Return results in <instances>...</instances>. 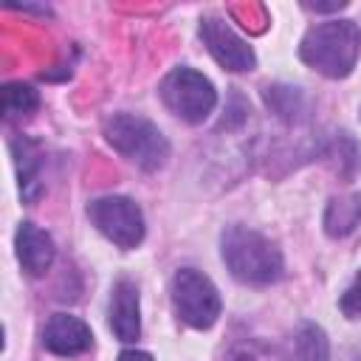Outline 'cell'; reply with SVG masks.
I'll list each match as a JSON object with an SVG mask.
<instances>
[{"mask_svg":"<svg viewBox=\"0 0 361 361\" xmlns=\"http://www.w3.org/2000/svg\"><path fill=\"white\" fill-rule=\"evenodd\" d=\"M361 54V28L353 20H327L313 25L299 45L305 65L330 79H344L353 73Z\"/></svg>","mask_w":361,"mask_h":361,"instance_id":"6da1fadb","label":"cell"},{"mask_svg":"<svg viewBox=\"0 0 361 361\" xmlns=\"http://www.w3.org/2000/svg\"><path fill=\"white\" fill-rule=\"evenodd\" d=\"M220 251L231 276L248 285H271L285 271L279 248L268 237L245 226H228L223 231Z\"/></svg>","mask_w":361,"mask_h":361,"instance_id":"7a4b0ae2","label":"cell"},{"mask_svg":"<svg viewBox=\"0 0 361 361\" xmlns=\"http://www.w3.org/2000/svg\"><path fill=\"white\" fill-rule=\"evenodd\" d=\"M104 135L127 161L138 164L147 172L164 166L169 155V144L164 133L152 121L133 116V113H113L104 121Z\"/></svg>","mask_w":361,"mask_h":361,"instance_id":"3957f363","label":"cell"},{"mask_svg":"<svg viewBox=\"0 0 361 361\" xmlns=\"http://www.w3.org/2000/svg\"><path fill=\"white\" fill-rule=\"evenodd\" d=\"M172 305L175 313L195 330H209L217 316H220V293L214 288V282L195 271V268H180L172 276Z\"/></svg>","mask_w":361,"mask_h":361,"instance_id":"277c9868","label":"cell"},{"mask_svg":"<svg viewBox=\"0 0 361 361\" xmlns=\"http://www.w3.org/2000/svg\"><path fill=\"white\" fill-rule=\"evenodd\" d=\"M158 93H161V102L175 116H180L189 124L203 121L214 110V104H217L214 85L203 73H197L192 68H175V71H169L164 76Z\"/></svg>","mask_w":361,"mask_h":361,"instance_id":"5b68a950","label":"cell"},{"mask_svg":"<svg viewBox=\"0 0 361 361\" xmlns=\"http://www.w3.org/2000/svg\"><path fill=\"white\" fill-rule=\"evenodd\" d=\"M87 217L118 248H135L144 240V214L130 197L121 195L96 197L87 203Z\"/></svg>","mask_w":361,"mask_h":361,"instance_id":"8992f818","label":"cell"},{"mask_svg":"<svg viewBox=\"0 0 361 361\" xmlns=\"http://www.w3.org/2000/svg\"><path fill=\"white\" fill-rule=\"evenodd\" d=\"M200 37L209 48V54L226 68V71H254L257 68V56L251 51V45L237 37L231 31V25L220 17H203L200 20Z\"/></svg>","mask_w":361,"mask_h":361,"instance_id":"52a82bcc","label":"cell"},{"mask_svg":"<svg viewBox=\"0 0 361 361\" xmlns=\"http://www.w3.org/2000/svg\"><path fill=\"white\" fill-rule=\"evenodd\" d=\"M42 347L56 355H79L93 347V333L82 319L71 313H54L42 327Z\"/></svg>","mask_w":361,"mask_h":361,"instance_id":"ba28073f","label":"cell"},{"mask_svg":"<svg viewBox=\"0 0 361 361\" xmlns=\"http://www.w3.org/2000/svg\"><path fill=\"white\" fill-rule=\"evenodd\" d=\"M14 245H17V259H20V265H23L25 274L42 276V274L54 265V257H56L54 240H51V234L42 231L39 226H34V223H20L17 237H14Z\"/></svg>","mask_w":361,"mask_h":361,"instance_id":"9c48e42d","label":"cell"},{"mask_svg":"<svg viewBox=\"0 0 361 361\" xmlns=\"http://www.w3.org/2000/svg\"><path fill=\"white\" fill-rule=\"evenodd\" d=\"M110 330L118 341H135L141 336V305L138 288L130 279H118L110 296Z\"/></svg>","mask_w":361,"mask_h":361,"instance_id":"30bf717a","label":"cell"},{"mask_svg":"<svg viewBox=\"0 0 361 361\" xmlns=\"http://www.w3.org/2000/svg\"><path fill=\"white\" fill-rule=\"evenodd\" d=\"M11 152H14V164H17V175H20V192L25 200H37L42 192L39 183V152L37 144L28 138H14L11 141Z\"/></svg>","mask_w":361,"mask_h":361,"instance_id":"8fae6325","label":"cell"},{"mask_svg":"<svg viewBox=\"0 0 361 361\" xmlns=\"http://www.w3.org/2000/svg\"><path fill=\"white\" fill-rule=\"evenodd\" d=\"M361 223V197H333L324 212V231L330 237H347Z\"/></svg>","mask_w":361,"mask_h":361,"instance_id":"7c38bea8","label":"cell"},{"mask_svg":"<svg viewBox=\"0 0 361 361\" xmlns=\"http://www.w3.org/2000/svg\"><path fill=\"white\" fill-rule=\"evenodd\" d=\"M327 358H330V344L324 330L313 322H305L293 338V361H327Z\"/></svg>","mask_w":361,"mask_h":361,"instance_id":"4fadbf2b","label":"cell"},{"mask_svg":"<svg viewBox=\"0 0 361 361\" xmlns=\"http://www.w3.org/2000/svg\"><path fill=\"white\" fill-rule=\"evenodd\" d=\"M39 104V96L31 85H23V82H8L3 85V93H0V107H3V116L8 121L14 118H25L37 110Z\"/></svg>","mask_w":361,"mask_h":361,"instance_id":"5bb4252c","label":"cell"},{"mask_svg":"<svg viewBox=\"0 0 361 361\" xmlns=\"http://www.w3.org/2000/svg\"><path fill=\"white\" fill-rule=\"evenodd\" d=\"M265 102L268 107L282 116V118H296L302 113V93L296 87H285V85H268L265 87Z\"/></svg>","mask_w":361,"mask_h":361,"instance_id":"9a60e30c","label":"cell"},{"mask_svg":"<svg viewBox=\"0 0 361 361\" xmlns=\"http://www.w3.org/2000/svg\"><path fill=\"white\" fill-rule=\"evenodd\" d=\"M226 361H276V358H274V353L265 344H259V341H243V344H237L228 353Z\"/></svg>","mask_w":361,"mask_h":361,"instance_id":"2e32d148","label":"cell"},{"mask_svg":"<svg viewBox=\"0 0 361 361\" xmlns=\"http://www.w3.org/2000/svg\"><path fill=\"white\" fill-rule=\"evenodd\" d=\"M338 307H341V313H344L347 319H361V271L355 274L353 285L341 293Z\"/></svg>","mask_w":361,"mask_h":361,"instance_id":"e0dca14e","label":"cell"},{"mask_svg":"<svg viewBox=\"0 0 361 361\" xmlns=\"http://www.w3.org/2000/svg\"><path fill=\"white\" fill-rule=\"evenodd\" d=\"M118 361H152V355L144 353V350H124V353L118 355Z\"/></svg>","mask_w":361,"mask_h":361,"instance_id":"ac0fdd59","label":"cell"},{"mask_svg":"<svg viewBox=\"0 0 361 361\" xmlns=\"http://www.w3.org/2000/svg\"><path fill=\"white\" fill-rule=\"evenodd\" d=\"M347 3H305V8H313V11H336V8H344Z\"/></svg>","mask_w":361,"mask_h":361,"instance_id":"d6986e66","label":"cell"}]
</instances>
